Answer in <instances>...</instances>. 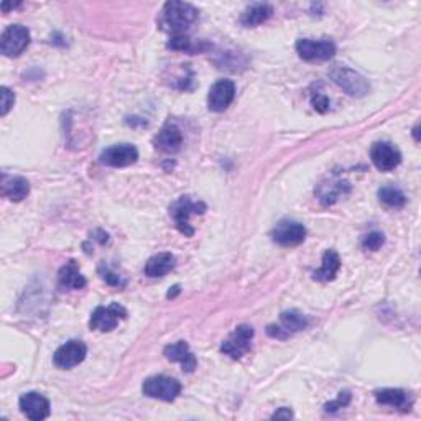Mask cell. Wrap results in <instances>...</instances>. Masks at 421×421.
<instances>
[{
	"instance_id": "obj_9",
	"label": "cell",
	"mask_w": 421,
	"mask_h": 421,
	"mask_svg": "<svg viewBox=\"0 0 421 421\" xmlns=\"http://www.w3.org/2000/svg\"><path fill=\"white\" fill-rule=\"evenodd\" d=\"M88 348L83 341H69V343L60 345L53 355V362L60 369H73L86 359Z\"/></svg>"
},
{
	"instance_id": "obj_2",
	"label": "cell",
	"mask_w": 421,
	"mask_h": 421,
	"mask_svg": "<svg viewBox=\"0 0 421 421\" xmlns=\"http://www.w3.org/2000/svg\"><path fill=\"white\" fill-rule=\"evenodd\" d=\"M206 204L201 201H193L189 196H181V198L173 202L170 207V214H172L175 224H177L178 231L184 234L186 237H191L194 234V229L189 226V217L194 214H204Z\"/></svg>"
},
{
	"instance_id": "obj_27",
	"label": "cell",
	"mask_w": 421,
	"mask_h": 421,
	"mask_svg": "<svg viewBox=\"0 0 421 421\" xmlns=\"http://www.w3.org/2000/svg\"><path fill=\"white\" fill-rule=\"evenodd\" d=\"M99 274H100V276H103V280L105 281V284H109L112 286H119V289L125 286V281L122 280L119 275L114 274V271H112L109 266H105V264H100Z\"/></svg>"
},
{
	"instance_id": "obj_7",
	"label": "cell",
	"mask_w": 421,
	"mask_h": 421,
	"mask_svg": "<svg viewBox=\"0 0 421 421\" xmlns=\"http://www.w3.org/2000/svg\"><path fill=\"white\" fill-rule=\"evenodd\" d=\"M254 328L249 324H241L234 329V333L224 341L221 345V350L226 355L232 357V359H241L250 350L254 339Z\"/></svg>"
},
{
	"instance_id": "obj_3",
	"label": "cell",
	"mask_w": 421,
	"mask_h": 421,
	"mask_svg": "<svg viewBox=\"0 0 421 421\" xmlns=\"http://www.w3.org/2000/svg\"><path fill=\"white\" fill-rule=\"evenodd\" d=\"M143 395L162 400V402H173L181 393V383L177 378L167 375H155L147 378L142 385Z\"/></svg>"
},
{
	"instance_id": "obj_5",
	"label": "cell",
	"mask_w": 421,
	"mask_h": 421,
	"mask_svg": "<svg viewBox=\"0 0 421 421\" xmlns=\"http://www.w3.org/2000/svg\"><path fill=\"white\" fill-rule=\"evenodd\" d=\"M30 45V31L24 25H10L0 36V51L7 58H17Z\"/></svg>"
},
{
	"instance_id": "obj_12",
	"label": "cell",
	"mask_w": 421,
	"mask_h": 421,
	"mask_svg": "<svg viewBox=\"0 0 421 421\" xmlns=\"http://www.w3.org/2000/svg\"><path fill=\"white\" fill-rule=\"evenodd\" d=\"M236 98V84L231 79H219L207 94V108L211 112H224Z\"/></svg>"
},
{
	"instance_id": "obj_24",
	"label": "cell",
	"mask_w": 421,
	"mask_h": 421,
	"mask_svg": "<svg viewBox=\"0 0 421 421\" xmlns=\"http://www.w3.org/2000/svg\"><path fill=\"white\" fill-rule=\"evenodd\" d=\"M378 199H380L383 206L390 207V209H400L407 202L403 191L395 188V186H383V188L378 189Z\"/></svg>"
},
{
	"instance_id": "obj_32",
	"label": "cell",
	"mask_w": 421,
	"mask_h": 421,
	"mask_svg": "<svg viewBox=\"0 0 421 421\" xmlns=\"http://www.w3.org/2000/svg\"><path fill=\"white\" fill-rule=\"evenodd\" d=\"M177 293H180V286H178V285H175L173 289H170V291H168L167 298H173L175 295H177Z\"/></svg>"
},
{
	"instance_id": "obj_4",
	"label": "cell",
	"mask_w": 421,
	"mask_h": 421,
	"mask_svg": "<svg viewBox=\"0 0 421 421\" xmlns=\"http://www.w3.org/2000/svg\"><path fill=\"white\" fill-rule=\"evenodd\" d=\"M333 81L338 84L339 88H343L345 93L353 98H364L365 94H369L370 84L367 79L359 74L354 69L345 68V66H338L331 71Z\"/></svg>"
},
{
	"instance_id": "obj_13",
	"label": "cell",
	"mask_w": 421,
	"mask_h": 421,
	"mask_svg": "<svg viewBox=\"0 0 421 421\" xmlns=\"http://www.w3.org/2000/svg\"><path fill=\"white\" fill-rule=\"evenodd\" d=\"M274 241L281 247H296L306 237V229L303 224L295 221H281L271 232Z\"/></svg>"
},
{
	"instance_id": "obj_33",
	"label": "cell",
	"mask_w": 421,
	"mask_h": 421,
	"mask_svg": "<svg viewBox=\"0 0 421 421\" xmlns=\"http://www.w3.org/2000/svg\"><path fill=\"white\" fill-rule=\"evenodd\" d=\"M413 135H415V140L418 142V140H420V138H418V124L415 125V129H413Z\"/></svg>"
},
{
	"instance_id": "obj_18",
	"label": "cell",
	"mask_w": 421,
	"mask_h": 421,
	"mask_svg": "<svg viewBox=\"0 0 421 421\" xmlns=\"http://www.w3.org/2000/svg\"><path fill=\"white\" fill-rule=\"evenodd\" d=\"M175 264H177L175 255L163 252V254L153 255V257L145 264L143 271H145V275L150 276V279H162V276L168 275L170 271L175 269Z\"/></svg>"
},
{
	"instance_id": "obj_20",
	"label": "cell",
	"mask_w": 421,
	"mask_h": 421,
	"mask_svg": "<svg viewBox=\"0 0 421 421\" xmlns=\"http://www.w3.org/2000/svg\"><path fill=\"white\" fill-rule=\"evenodd\" d=\"M30 193V183L22 177H7L2 178V196L10 201H22Z\"/></svg>"
},
{
	"instance_id": "obj_11",
	"label": "cell",
	"mask_w": 421,
	"mask_h": 421,
	"mask_svg": "<svg viewBox=\"0 0 421 421\" xmlns=\"http://www.w3.org/2000/svg\"><path fill=\"white\" fill-rule=\"evenodd\" d=\"M296 51L305 61H326L336 55V45L329 40H298Z\"/></svg>"
},
{
	"instance_id": "obj_25",
	"label": "cell",
	"mask_w": 421,
	"mask_h": 421,
	"mask_svg": "<svg viewBox=\"0 0 421 421\" xmlns=\"http://www.w3.org/2000/svg\"><path fill=\"white\" fill-rule=\"evenodd\" d=\"M383 242H385L383 234L374 231V232H369L367 236H364V239H362V247H364V250L377 252V250L383 245Z\"/></svg>"
},
{
	"instance_id": "obj_17",
	"label": "cell",
	"mask_w": 421,
	"mask_h": 421,
	"mask_svg": "<svg viewBox=\"0 0 421 421\" xmlns=\"http://www.w3.org/2000/svg\"><path fill=\"white\" fill-rule=\"evenodd\" d=\"M153 142H155V147L160 152L177 153L180 152L181 145H183V135H181V130L177 125L168 124L158 132V135Z\"/></svg>"
},
{
	"instance_id": "obj_30",
	"label": "cell",
	"mask_w": 421,
	"mask_h": 421,
	"mask_svg": "<svg viewBox=\"0 0 421 421\" xmlns=\"http://www.w3.org/2000/svg\"><path fill=\"white\" fill-rule=\"evenodd\" d=\"M313 108L323 114V112L329 109V99L324 94H316L313 98Z\"/></svg>"
},
{
	"instance_id": "obj_10",
	"label": "cell",
	"mask_w": 421,
	"mask_h": 421,
	"mask_svg": "<svg viewBox=\"0 0 421 421\" xmlns=\"http://www.w3.org/2000/svg\"><path fill=\"white\" fill-rule=\"evenodd\" d=\"M99 158L100 163L105 165V167L125 168L137 163L138 150L133 145H130V143H120V145L105 148V150L100 153Z\"/></svg>"
},
{
	"instance_id": "obj_21",
	"label": "cell",
	"mask_w": 421,
	"mask_h": 421,
	"mask_svg": "<svg viewBox=\"0 0 421 421\" xmlns=\"http://www.w3.org/2000/svg\"><path fill=\"white\" fill-rule=\"evenodd\" d=\"M58 281H60L61 289H65V290H83L84 286H86V279H84L81 271H79L78 265H76V262H74V260L68 262L60 270Z\"/></svg>"
},
{
	"instance_id": "obj_1",
	"label": "cell",
	"mask_w": 421,
	"mask_h": 421,
	"mask_svg": "<svg viewBox=\"0 0 421 421\" xmlns=\"http://www.w3.org/2000/svg\"><path fill=\"white\" fill-rule=\"evenodd\" d=\"M198 19V9L186 2H167L162 12L160 24L165 30L180 35Z\"/></svg>"
},
{
	"instance_id": "obj_22",
	"label": "cell",
	"mask_w": 421,
	"mask_h": 421,
	"mask_svg": "<svg viewBox=\"0 0 421 421\" xmlns=\"http://www.w3.org/2000/svg\"><path fill=\"white\" fill-rule=\"evenodd\" d=\"M341 269V259L336 250H326L323 255L321 269L313 274V279L318 281H333Z\"/></svg>"
},
{
	"instance_id": "obj_23",
	"label": "cell",
	"mask_w": 421,
	"mask_h": 421,
	"mask_svg": "<svg viewBox=\"0 0 421 421\" xmlns=\"http://www.w3.org/2000/svg\"><path fill=\"white\" fill-rule=\"evenodd\" d=\"M271 15H274V7L269 4H254L244 10L242 17H241V24L244 26H257L266 22Z\"/></svg>"
},
{
	"instance_id": "obj_29",
	"label": "cell",
	"mask_w": 421,
	"mask_h": 421,
	"mask_svg": "<svg viewBox=\"0 0 421 421\" xmlns=\"http://www.w3.org/2000/svg\"><path fill=\"white\" fill-rule=\"evenodd\" d=\"M349 402H350V392H341L339 393V397L334 400V402H331V403H328L326 407V412H336V410H339V408H343V407H348L349 405Z\"/></svg>"
},
{
	"instance_id": "obj_14",
	"label": "cell",
	"mask_w": 421,
	"mask_h": 421,
	"mask_svg": "<svg viewBox=\"0 0 421 421\" xmlns=\"http://www.w3.org/2000/svg\"><path fill=\"white\" fill-rule=\"evenodd\" d=\"M308 326V319L298 311H285L280 314V326H271L266 328V333L271 338L276 339H285L289 336L300 333Z\"/></svg>"
},
{
	"instance_id": "obj_28",
	"label": "cell",
	"mask_w": 421,
	"mask_h": 421,
	"mask_svg": "<svg viewBox=\"0 0 421 421\" xmlns=\"http://www.w3.org/2000/svg\"><path fill=\"white\" fill-rule=\"evenodd\" d=\"M168 48H172V50H178V51H193L194 50L191 40L188 38V36H183V35L173 36L172 41L168 43Z\"/></svg>"
},
{
	"instance_id": "obj_26",
	"label": "cell",
	"mask_w": 421,
	"mask_h": 421,
	"mask_svg": "<svg viewBox=\"0 0 421 421\" xmlns=\"http://www.w3.org/2000/svg\"><path fill=\"white\" fill-rule=\"evenodd\" d=\"M15 104V94L9 88L0 89V115H7Z\"/></svg>"
},
{
	"instance_id": "obj_16",
	"label": "cell",
	"mask_w": 421,
	"mask_h": 421,
	"mask_svg": "<svg viewBox=\"0 0 421 421\" xmlns=\"http://www.w3.org/2000/svg\"><path fill=\"white\" fill-rule=\"evenodd\" d=\"M165 357L172 362H180L181 367H183L184 372H194L196 367H198V360H196L194 354L189 350V345L184 343V341H178V343L170 344L165 348Z\"/></svg>"
},
{
	"instance_id": "obj_19",
	"label": "cell",
	"mask_w": 421,
	"mask_h": 421,
	"mask_svg": "<svg viewBox=\"0 0 421 421\" xmlns=\"http://www.w3.org/2000/svg\"><path fill=\"white\" fill-rule=\"evenodd\" d=\"M375 400L382 405H388V407H395L407 412L412 408V398L405 390L400 388H382V390L375 392Z\"/></svg>"
},
{
	"instance_id": "obj_31",
	"label": "cell",
	"mask_w": 421,
	"mask_h": 421,
	"mask_svg": "<svg viewBox=\"0 0 421 421\" xmlns=\"http://www.w3.org/2000/svg\"><path fill=\"white\" fill-rule=\"evenodd\" d=\"M291 417H293V413H291L290 408H280L279 412L274 413V417L271 418H291Z\"/></svg>"
},
{
	"instance_id": "obj_8",
	"label": "cell",
	"mask_w": 421,
	"mask_h": 421,
	"mask_svg": "<svg viewBox=\"0 0 421 421\" xmlns=\"http://www.w3.org/2000/svg\"><path fill=\"white\" fill-rule=\"evenodd\" d=\"M372 163L380 172H392L402 163V153L390 142H377L370 148Z\"/></svg>"
},
{
	"instance_id": "obj_15",
	"label": "cell",
	"mask_w": 421,
	"mask_h": 421,
	"mask_svg": "<svg viewBox=\"0 0 421 421\" xmlns=\"http://www.w3.org/2000/svg\"><path fill=\"white\" fill-rule=\"evenodd\" d=\"M19 407L28 420L40 421L50 417V402L38 392L24 393L19 400Z\"/></svg>"
},
{
	"instance_id": "obj_6",
	"label": "cell",
	"mask_w": 421,
	"mask_h": 421,
	"mask_svg": "<svg viewBox=\"0 0 421 421\" xmlns=\"http://www.w3.org/2000/svg\"><path fill=\"white\" fill-rule=\"evenodd\" d=\"M127 318V310L119 303H110L109 306L95 308L94 313L90 314L89 328L94 331L109 333L117 328L120 319Z\"/></svg>"
}]
</instances>
